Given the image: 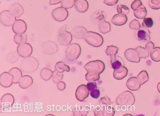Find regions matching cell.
<instances>
[{
	"label": "cell",
	"instance_id": "cell-1",
	"mask_svg": "<svg viewBox=\"0 0 160 116\" xmlns=\"http://www.w3.org/2000/svg\"><path fill=\"white\" fill-rule=\"evenodd\" d=\"M39 66L38 60L33 57L25 58L20 64L21 71L25 74H30L36 71Z\"/></svg>",
	"mask_w": 160,
	"mask_h": 116
},
{
	"label": "cell",
	"instance_id": "cell-2",
	"mask_svg": "<svg viewBox=\"0 0 160 116\" xmlns=\"http://www.w3.org/2000/svg\"><path fill=\"white\" fill-rule=\"evenodd\" d=\"M135 99L130 91H125L117 96L116 103L120 106H131L134 104Z\"/></svg>",
	"mask_w": 160,
	"mask_h": 116
},
{
	"label": "cell",
	"instance_id": "cell-3",
	"mask_svg": "<svg viewBox=\"0 0 160 116\" xmlns=\"http://www.w3.org/2000/svg\"><path fill=\"white\" fill-rule=\"evenodd\" d=\"M84 39L89 45L94 47H99L102 45L104 40L102 36L98 33L88 31L85 35Z\"/></svg>",
	"mask_w": 160,
	"mask_h": 116
},
{
	"label": "cell",
	"instance_id": "cell-4",
	"mask_svg": "<svg viewBox=\"0 0 160 116\" xmlns=\"http://www.w3.org/2000/svg\"><path fill=\"white\" fill-rule=\"evenodd\" d=\"M81 52L80 46L77 43H72L67 47L65 50V56L67 60H74L78 59Z\"/></svg>",
	"mask_w": 160,
	"mask_h": 116
},
{
	"label": "cell",
	"instance_id": "cell-5",
	"mask_svg": "<svg viewBox=\"0 0 160 116\" xmlns=\"http://www.w3.org/2000/svg\"><path fill=\"white\" fill-rule=\"evenodd\" d=\"M84 68L88 72H94L99 75L102 74L105 68V64L100 60L91 61L84 65Z\"/></svg>",
	"mask_w": 160,
	"mask_h": 116
},
{
	"label": "cell",
	"instance_id": "cell-6",
	"mask_svg": "<svg viewBox=\"0 0 160 116\" xmlns=\"http://www.w3.org/2000/svg\"><path fill=\"white\" fill-rule=\"evenodd\" d=\"M66 27L67 25H64L59 30L58 41L62 46L70 45L72 40V35L70 32L66 31Z\"/></svg>",
	"mask_w": 160,
	"mask_h": 116
},
{
	"label": "cell",
	"instance_id": "cell-7",
	"mask_svg": "<svg viewBox=\"0 0 160 116\" xmlns=\"http://www.w3.org/2000/svg\"><path fill=\"white\" fill-rule=\"evenodd\" d=\"M16 17L9 10H4L0 13V21L2 25L11 26L16 21Z\"/></svg>",
	"mask_w": 160,
	"mask_h": 116
},
{
	"label": "cell",
	"instance_id": "cell-8",
	"mask_svg": "<svg viewBox=\"0 0 160 116\" xmlns=\"http://www.w3.org/2000/svg\"><path fill=\"white\" fill-rule=\"evenodd\" d=\"M115 113L114 108L110 105L97 106L94 109L95 116H113Z\"/></svg>",
	"mask_w": 160,
	"mask_h": 116
},
{
	"label": "cell",
	"instance_id": "cell-9",
	"mask_svg": "<svg viewBox=\"0 0 160 116\" xmlns=\"http://www.w3.org/2000/svg\"><path fill=\"white\" fill-rule=\"evenodd\" d=\"M69 16V12L66 8L63 7H58L52 12V16L56 21L62 22L65 21Z\"/></svg>",
	"mask_w": 160,
	"mask_h": 116
},
{
	"label": "cell",
	"instance_id": "cell-10",
	"mask_svg": "<svg viewBox=\"0 0 160 116\" xmlns=\"http://www.w3.org/2000/svg\"><path fill=\"white\" fill-rule=\"evenodd\" d=\"M33 51L32 46L29 43H24L19 44L17 47V52L19 56L23 58L29 57Z\"/></svg>",
	"mask_w": 160,
	"mask_h": 116
},
{
	"label": "cell",
	"instance_id": "cell-11",
	"mask_svg": "<svg viewBox=\"0 0 160 116\" xmlns=\"http://www.w3.org/2000/svg\"><path fill=\"white\" fill-rule=\"evenodd\" d=\"M89 90L86 85L82 84L78 87L76 91V97L78 101L82 102L88 96Z\"/></svg>",
	"mask_w": 160,
	"mask_h": 116
},
{
	"label": "cell",
	"instance_id": "cell-12",
	"mask_svg": "<svg viewBox=\"0 0 160 116\" xmlns=\"http://www.w3.org/2000/svg\"><path fill=\"white\" fill-rule=\"evenodd\" d=\"M124 56L129 61L133 63L140 62V58L138 52L135 49L129 48L124 52Z\"/></svg>",
	"mask_w": 160,
	"mask_h": 116
},
{
	"label": "cell",
	"instance_id": "cell-13",
	"mask_svg": "<svg viewBox=\"0 0 160 116\" xmlns=\"http://www.w3.org/2000/svg\"><path fill=\"white\" fill-rule=\"evenodd\" d=\"M13 76L10 73L3 72L0 75V84L4 88L11 87L13 83Z\"/></svg>",
	"mask_w": 160,
	"mask_h": 116
},
{
	"label": "cell",
	"instance_id": "cell-14",
	"mask_svg": "<svg viewBox=\"0 0 160 116\" xmlns=\"http://www.w3.org/2000/svg\"><path fill=\"white\" fill-rule=\"evenodd\" d=\"M136 37L139 41H148L150 39V33L149 30L146 27H141L136 32Z\"/></svg>",
	"mask_w": 160,
	"mask_h": 116
},
{
	"label": "cell",
	"instance_id": "cell-15",
	"mask_svg": "<svg viewBox=\"0 0 160 116\" xmlns=\"http://www.w3.org/2000/svg\"><path fill=\"white\" fill-rule=\"evenodd\" d=\"M42 51L48 55H51L58 51V46L53 41H47L42 45Z\"/></svg>",
	"mask_w": 160,
	"mask_h": 116
},
{
	"label": "cell",
	"instance_id": "cell-16",
	"mask_svg": "<svg viewBox=\"0 0 160 116\" xmlns=\"http://www.w3.org/2000/svg\"><path fill=\"white\" fill-rule=\"evenodd\" d=\"M27 24L23 20H17L12 25V30L16 34L25 33L27 30Z\"/></svg>",
	"mask_w": 160,
	"mask_h": 116
},
{
	"label": "cell",
	"instance_id": "cell-17",
	"mask_svg": "<svg viewBox=\"0 0 160 116\" xmlns=\"http://www.w3.org/2000/svg\"><path fill=\"white\" fill-rule=\"evenodd\" d=\"M15 99L13 95L11 94H5L1 98V109L8 108L12 107L14 104Z\"/></svg>",
	"mask_w": 160,
	"mask_h": 116
},
{
	"label": "cell",
	"instance_id": "cell-18",
	"mask_svg": "<svg viewBox=\"0 0 160 116\" xmlns=\"http://www.w3.org/2000/svg\"><path fill=\"white\" fill-rule=\"evenodd\" d=\"M127 20L128 19L126 15L118 13L113 17L111 20V22L117 26H121L127 22Z\"/></svg>",
	"mask_w": 160,
	"mask_h": 116
},
{
	"label": "cell",
	"instance_id": "cell-19",
	"mask_svg": "<svg viewBox=\"0 0 160 116\" xmlns=\"http://www.w3.org/2000/svg\"><path fill=\"white\" fill-rule=\"evenodd\" d=\"M126 86L130 90L136 91L140 88L141 84L138 81L137 77H132L127 80L126 82Z\"/></svg>",
	"mask_w": 160,
	"mask_h": 116
},
{
	"label": "cell",
	"instance_id": "cell-20",
	"mask_svg": "<svg viewBox=\"0 0 160 116\" xmlns=\"http://www.w3.org/2000/svg\"><path fill=\"white\" fill-rule=\"evenodd\" d=\"M88 32V30L85 27L77 26L72 31V35L74 37L78 39H83Z\"/></svg>",
	"mask_w": 160,
	"mask_h": 116
},
{
	"label": "cell",
	"instance_id": "cell-21",
	"mask_svg": "<svg viewBox=\"0 0 160 116\" xmlns=\"http://www.w3.org/2000/svg\"><path fill=\"white\" fill-rule=\"evenodd\" d=\"M74 6L76 9L81 13L87 12L89 8L88 2L87 0H76Z\"/></svg>",
	"mask_w": 160,
	"mask_h": 116
},
{
	"label": "cell",
	"instance_id": "cell-22",
	"mask_svg": "<svg viewBox=\"0 0 160 116\" xmlns=\"http://www.w3.org/2000/svg\"><path fill=\"white\" fill-rule=\"evenodd\" d=\"M128 69L124 66H121L119 68L114 69L113 76L115 79L118 80L123 79L127 75Z\"/></svg>",
	"mask_w": 160,
	"mask_h": 116
},
{
	"label": "cell",
	"instance_id": "cell-23",
	"mask_svg": "<svg viewBox=\"0 0 160 116\" xmlns=\"http://www.w3.org/2000/svg\"><path fill=\"white\" fill-rule=\"evenodd\" d=\"M18 83L20 88L23 89H28L33 83V79L28 75L22 76Z\"/></svg>",
	"mask_w": 160,
	"mask_h": 116
},
{
	"label": "cell",
	"instance_id": "cell-24",
	"mask_svg": "<svg viewBox=\"0 0 160 116\" xmlns=\"http://www.w3.org/2000/svg\"><path fill=\"white\" fill-rule=\"evenodd\" d=\"M10 11L17 18L19 17L24 13V8L20 4L16 3L13 4L10 8Z\"/></svg>",
	"mask_w": 160,
	"mask_h": 116
},
{
	"label": "cell",
	"instance_id": "cell-25",
	"mask_svg": "<svg viewBox=\"0 0 160 116\" xmlns=\"http://www.w3.org/2000/svg\"><path fill=\"white\" fill-rule=\"evenodd\" d=\"M110 59V63L113 69H117L121 66H124V61L120 56L117 55L111 56Z\"/></svg>",
	"mask_w": 160,
	"mask_h": 116
},
{
	"label": "cell",
	"instance_id": "cell-26",
	"mask_svg": "<svg viewBox=\"0 0 160 116\" xmlns=\"http://www.w3.org/2000/svg\"><path fill=\"white\" fill-rule=\"evenodd\" d=\"M89 109L88 106H79L73 109V114L74 116H86Z\"/></svg>",
	"mask_w": 160,
	"mask_h": 116
},
{
	"label": "cell",
	"instance_id": "cell-27",
	"mask_svg": "<svg viewBox=\"0 0 160 116\" xmlns=\"http://www.w3.org/2000/svg\"><path fill=\"white\" fill-rule=\"evenodd\" d=\"M106 14L104 11L98 10L94 12L91 16V20L94 23H98L104 21Z\"/></svg>",
	"mask_w": 160,
	"mask_h": 116
},
{
	"label": "cell",
	"instance_id": "cell-28",
	"mask_svg": "<svg viewBox=\"0 0 160 116\" xmlns=\"http://www.w3.org/2000/svg\"><path fill=\"white\" fill-rule=\"evenodd\" d=\"M22 71L18 67H13L9 70V72L13 76V83L17 84L19 82L22 77Z\"/></svg>",
	"mask_w": 160,
	"mask_h": 116
},
{
	"label": "cell",
	"instance_id": "cell-29",
	"mask_svg": "<svg viewBox=\"0 0 160 116\" xmlns=\"http://www.w3.org/2000/svg\"><path fill=\"white\" fill-rule=\"evenodd\" d=\"M134 15L138 19H144L147 16V11L146 7L143 4L136 10H134Z\"/></svg>",
	"mask_w": 160,
	"mask_h": 116
},
{
	"label": "cell",
	"instance_id": "cell-30",
	"mask_svg": "<svg viewBox=\"0 0 160 116\" xmlns=\"http://www.w3.org/2000/svg\"><path fill=\"white\" fill-rule=\"evenodd\" d=\"M99 30L103 34H106L111 31V25L108 22L102 21L99 24Z\"/></svg>",
	"mask_w": 160,
	"mask_h": 116
},
{
	"label": "cell",
	"instance_id": "cell-31",
	"mask_svg": "<svg viewBox=\"0 0 160 116\" xmlns=\"http://www.w3.org/2000/svg\"><path fill=\"white\" fill-rule=\"evenodd\" d=\"M55 70L59 73H63L65 71L69 72L70 67L68 65H65L63 62L59 61L55 65Z\"/></svg>",
	"mask_w": 160,
	"mask_h": 116
},
{
	"label": "cell",
	"instance_id": "cell-32",
	"mask_svg": "<svg viewBox=\"0 0 160 116\" xmlns=\"http://www.w3.org/2000/svg\"><path fill=\"white\" fill-rule=\"evenodd\" d=\"M53 72L52 70L48 68H44L40 72V75L42 78L45 81L49 80L52 77Z\"/></svg>",
	"mask_w": 160,
	"mask_h": 116
},
{
	"label": "cell",
	"instance_id": "cell-33",
	"mask_svg": "<svg viewBox=\"0 0 160 116\" xmlns=\"http://www.w3.org/2000/svg\"><path fill=\"white\" fill-rule=\"evenodd\" d=\"M137 78L141 85H143L144 83L148 81L149 79L148 72L145 70L141 71L138 74L137 76Z\"/></svg>",
	"mask_w": 160,
	"mask_h": 116
},
{
	"label": "cell",
	"instance_id": "cell-34",
	"mask_svg": "<svg viewBox=\"0 0 160 116\" xmlns=\"http://www.w3.org/2000/svg\"><path fill=\"white\" fill-rule=\"evenodd\" d=\"M151 58L155 62L160 61V47H154L150 53Z\"/></svg>",
	"mask_w": 160,
	"mask_h": 116
},
{
	"label": "cell",
	"instance_id": "cell-35",
	"mask_svg": "<svg viewBox=\"0 0 160 116\" xmlns=\"http://www.w3.org/2000/svg\"><path fill=\"white\" fill-rule=\"evenodd\" d=\"M28 40V36L25 33L16 34L14 37V41L16 44H19L26 43Z\"/></svg>",
	"mask_w": 160,
	"mask_h": 116
},
{
	"label": "cell",
	"instance_id": "cell-36",
	"mask_svg": "<svg viewBox=\"0 0 160 116\" xmlns=\"http://www.w3.org/2000/svg\"><path fill=\"white\" fill-rule=\"evenodd\" d=\"M86 80L89 81H95L99 80L100 79V75L98 73L94 72H88L86 74Z\"/></svg>",
	"mask_w": 160,
	"mask_h": 116
},
{
	"label": "cell",
	"instance_id": "cell-37",
	"mask_svg": "<svg viewBox=\"0 0 160 116\" xmlns=\"http://www.w3.org/2000/svg\"><path fill=\"white\" fill-rule=\"evenodd\" d=\"M135 49L138 52L140 59H146L150 55L149 51L146 48L139 46L136 48Z\"/></svg>",
	"mask_w": 160,
	"mask_h": 116
},
{
	"label": "cell",
	"instance_id": "cell-38",
	"mask_svg": "<svg viewBox=\"0 0 160 116\" xmlns=\"http://www.w3.org/2000/svg\"><path fill=\"white\" fill-rule=\"evenodd\" d=\"M119 49V48L118 47L115 46L113 45L108 46L106 50V53L108 56H115L118 53Z\"/></svg>",
	"mask_w": 160,
	"mask_h": 116
},
{
	"label": "cell",
	"instance_id": "cell-39",
	"mask_svg": "<svg viewBox=\"0 0 160 116\" xmlns=\"http://www.w3.org/2000/svg\"><path fill=\"white\" fill-rule=\"evenodd\" d=\"M63 73H59L56 70L53 71L52 78V80L54 83H58L61 81L63 79Z\"/></svg>",
	"mask_w": 160,
	"mask_h": 116
},
{
	"label": "cell",
	"instance_id": "cell-40",
	"mask_svg": "<svg viewBox=\"0 0 160 116\" xmlns=\"http://www.w3.org/2000/svg\"><path fill=\"white\" fill-rule=\"evenodd\" d=\"M117 11L119 14H123V15H127L130 12V9L128 7L124 5H118L117 6Z\"/></svg>",
	"mask_w": 160,
	"mask_h": 116
},
{
	"label": "cell",
	"instance_id": "cell-41",
	"mask_svg": "<svg viewBox=\"0 0 160 116\" xmlns=\"http://www.w3.org/2000/svg\"><path fill=\"white\" fill-rule=\"evenodd\" d=\"M76 1L75 0H62L61 6L66 9H70L75 5Z\"/></svg>",
	"mask_w": 160,
	"mask_h": 116
},
{
	"label": "cell",
	"instance_id": "cell-42",
	"mask_svg": "<svg viewBox=\"0 0 160 116\" xmlns=\"http://www.w3.org/2000/svg\"><path fill=\"white\" fill-rule=\"evenodd\" d=\"M148 6L153 9H160V0H149Z\"/></svg>",
	"mask_w": 160,
	"mask_h": 116
},
{
	"label": "cell",
	"instance_id": "cell-43",
	"mask_svg": "<svg viewBox=\"0 0 160 116\" xmlns=\"http://www.w3.org/2000/svg\"><path fill=\"white\" fill-rule=\"evenodd\" d=\"M18 55H19L18 53V54L16 52H11V53H9L7 56V60L9 62L12 63L16 62L19 58Z\"/></svg>",
	"mask_w": 160,
	"mask_h": 116
},
{
	"label": "cell",
	"instance_id": "cell-44",
	"mask_svg": "<svg viewBox=\"0 0 160 116\" xmlns=\"http://www.w3.org/2000/svg\"><path fill=\"white\" fill-rule=\"evenodd\" d=\"M129 27L132 30H138L141 27V25L138 20L134 19L129 23Z\"/></svg>",
	"mask_w": 160,
	"mask_h": 116
},
{
	"label": "cell",
	"instance_id": "cell-45",
	"mask_svg": "<svg viewBox=\"0 0 160 116\" xmlns=\"http://www.w3.org/2000/svg\"><path fill=\"white\" fill-rule=\"evenodd\" d=\"M153 24V22L152 18L151 17L144 18L142 25L143 27L146 28H151Z\"/></svg>",
	"mask_w": 160,
	"mask_h": 116
},
{
	"label": "cell",
	"instance_id": "cell-46",
	"mask_svg": "<svg viewBox=\"0 0 160 116\" xmlns=\"http://www.w3.org/2000/svg\"><path fill=\"white\" fill-rule=\"evenodd\" d=\"M142 5V2L140 0H135L131 5V7L133 10H136L139 7L141 6Z\"/></svg>",
	"mask_w": 160,
	"mask_h": 116
},
{
	"label": "cell",
	"instance_id": "cell-47",
	"mask_svg": "<svg viewBox=\"0 0 160 116\" xmlns=\"http://www.w3.org/2000/svg\"><path fill=\"white\" fill-rule=\"evenodd\" d=\"M101 93H100V90L99 89H94L93 90L90 91V95L92 98H95V99H97L100 97Z\"/></svg>",
	"mask_w": 160,
	"mask_h": 116
},
{
	"label": "cell",
	"instance_id": "cell-48",
	"mask_svg": "<svg viewBox=\"0 0 160 116\" xmlns=\"http://www.w3.org/2000/svg\"><path fill=\"white\" fill-rule=\"evenodd\" d=\"M100 101L103 104L106 105H110L111 104V100L108 96H104L102 97L100 99Z\"/></svg>",
	"mask_w": 160,
	"mask_h": 116
},
{
	"label": "cell",
	"instance_id": "cell-49",
	"mask_svg": "<svg viewBox=\"0 0 160 116\" xmlns=\"http://www.w3.org/2000/svg\"><path fill=\"white\" fill-rule=\"evenodd\" d=\"M87 86L89 91H91L97 88V84L94 81H89L87 84Z\"/></svg>",
	"mask_w": 160,
	"mask_h": 116
},
{
	"label": "cell",
	"instance_id": "cell-50",
	"mask_svg": "<svg viewBox=\"0 0 160 116\" xmlns=\"http://www.w3.org/2000/svg\"><path fill=\"white\" fill-rule=\"evenodd\" d=\"M154 48V45L153 43L151 41H149L147 42L146 44V48L150 52L152 49Z\"/></svg>",
	"mask_w": 160,
	"mask_h": 116
},
{
	"label": "cell",
	"instance_id": "cell-51",
	"mask_svg": "<svg viewBox=\"0 0 160 116\" xmlns=\"http://www.w3.org/2000/svg\"><path fill=\"white\" fill-rule=\"evenodd\" d=\"M118 2V0H104V3L107 5L114 6Z\"/></svg>",
	"mask_w": 160,
	"mask_h": 116
},
{
	"label": "cell",
	"instance_id": "cell-52",
	"mask_svg": "<svg viewBox=\"0 0 160 116\" xmlns=\"http://www.w3.org/2000/svg\"><path fill=\"white\" fill-rule=\"evenodd\" d=\"M57 88H58V89L61 91L65 89V88H66V84H65V82H63V81H60L58 83Z\"/></svg>",
	"mask_w": 160,
	"mask_h": 116
},
{
	"label": "cell",
	"instance_id": "cell-53",
	"mask_svg": "<svg viewBox=\"0 0 160 116\" xmlns=\"http://www.w3.org/2000/svg\"><path fill=\"white\" fill-rule=\"evenodd\" d=\"M62 1V0H50L49 4H50V5H51L58 4L61 2Z\"/></svg>",
	"mask_w": 160,
	"mask_h": 116
},
{
	"label": "cell",
	"instance_id": "cell-54",
	"mask_svg": "<svg viewBox=\"0 0 160 116\" xmlns=\"http://www.w3.org/2000/svg\"><path fill=\"white\" fill-rule=\"evenodd\" d=\"M157 89H158V91L160 93V82L157 84Z\"/></svg>",
	"mask_w": 160,
	"mask_h": 116
},
{
	"label": "cell",
	"instance_id": "cell-55",
	"mask_svg": "<svg viewBox=\"0 0 160 116\" xmlns=\"http://www.w3.org/2000/svg\"><path fill=\"white\" fill-rule=\"evenodd\" d=\"M8 1H10V0H8Z\"/></svg>",
	"mask_w": 160,
	"mask_h": 116
},
{
	"label": "cell",
	"instance_id": "cell-56",
	"mask_svg": "<svg viewBox=\"0 0 160 116\" xmlns=\"http://www.w3.org/2000/svg\"></svg>",
	"mask_w": 160,
	"mask_h": 116
}]
</instances>
